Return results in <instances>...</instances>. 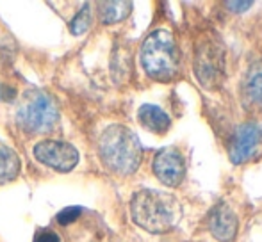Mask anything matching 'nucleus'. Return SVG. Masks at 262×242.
Returning a JSON list of instances; mask_svg holds the SVG:
<instances>
[{
  "label": "nucleus",
  "instance_id": "obj_3",
  "mask_svg": "<svg viewBox=\"0 0 262 242\" xmlns=\"http://www.w3.org/2000/svg\"><path fill=\"white\" fill-rule=\"evenodd\" d=\"M141 64L146 75L162 82L179 73L180 52L171 32L159 29L145 39L141 49Z\"/></svg>",
  "mask_w": 262,
  "mask_h": 242
},
{
  "label": "nucleus",
  "instance_id": "obj_6",
  "mask_svg": "<svg viewBox=\"0 0 262 242\" xmlns=\"http://www.w3.org/2000/svg\"><path fill=\"white\" fill-rule=\"evenodd\" d=\"M34 157L45 166L52 167L59 173H68L79 162V152L70 142L45 139L34 146Z\"/></svg>",
  "mask_w": 262,
  "mask_h": 242
},
{
  "label": "nucleus",
  "instance_id": "obj_5",
  "mask_svg": "<svg viewBox=\"0 0 262 242\" xmlns=\"http://www.w3.org/2000/svg\"><path fill=\"white\" fill-rule=\"evenodd\" d=\"M194 73L205 89H216L225 79V52L220 45L204 41L198 45L194 56Z\"/></svg>",
  "mask_w": 262,
  "mask_h": 242
},
{
  "label": "nucleus",
  "instance_id": "obj_1",
  "mask_svg": "<svg viewBox=\"0 0 262 242\" xmlns=\"http://www.w3.org/2000/svg\"><path fill=\"white\" fill-rule=\"evenodd\" d=\"M130 214L138 226L150 233H166L175 228L182 217V208L171 194L145 189L134 194Z\"/></svg>",
  "mask_w": 262,
  "mask_h": 242
},
{
  "label": "nucleus",
  "instance_id": "obj_12",
  "mask_svg": "<svg viewBox=\"0 0 262 242\" xmlns=\"http://www.w3.org/2000/svg\"><path fill=\"white\" fill-rule=\"evenodd\" d=\"M100 18L105 25H113L125 20L132 11V2H102L100 6Z\"/></svg>",
  "mask_w": 262,
  "mask_h": 242
},
{
  "label": "nucleus",
  "instance_id": "obj_9",
  "mask_svg": "<svg viewBox=\"0 0 262 242\" xmlns=\"http://www.w3.org/2000/svg\"><path fill=\"white\" fill-rule=\"evenodd\" d=\"M209 230L217 240H232L237 233V215L228 205H217L209 215Z\"/></svg>",
  "mask_w": 262,
  "mask_h": 242
},
{
  "label": "nucleus",
  "instance_id": "obj_11",
  "mask_svg": "<svg viewBox=\"0 0 262 242\" xmlns=\"http://www.w3.org/2000/svg\"><path fill=\"white\" fill-rule=\"evenodd\" d=\"M139 123L146 128V130L154 132V134H166L169 130V125H171V119L169 116L162 111L157 105H143L138 112Z\"/></svg>",
  "mask_w": 262,
  "mask_h": 242
},
{
  "label": "nucleus",
  "instance_id": "obj_13",
  "mask_svg": "<svg viewBox=\"0 0 262 242\" xmlns=\"http://www.w3.org/2000/svg\"><path fill=\"white\" fill-rule=\"evenodd\" d=\"M20 173V157L11 148H0V183H7Z\"/></svg>",
  "mask_w": 262,
  "mask_h": 242
},
{
  "label": "nucleus",
  "instance_id": "obj_14",
  "mask_svg": "<svg viewBox=\"0 0 262 242\" xmlns=\"http://www.w3.org/2000/svg\"><path fill=\"white\" fill-rule=\"evenodd\" d=\"M90 27H91V6L90 4H84L82 11H80L72 20V23H70V31H72V34L80 36Z\"/></svg>",
  "mask_w": 262,
  "mask_h": 242
},
{
  "label": "nucleus",
  "instance_id": "obj_16",
  "mask_svg": "<svg viewBox=\"0 0 262 242\" xmlns=\"http://www.w3.org/2000/svg\"><path fill=\"white\" fill-rule=\"evenodd\" d=\"M32 242H61V237L49 228H39Z\"/></svg>",
  "mask_w": 262,
  "mask_h": 242
},
{
  "label": "nucleus",
  "instance_id": "obj_10",
  "mask_svg": "<svg viewBox=\"0 0 262 242\" xmlns=\"http://www.w3.org/2000/svg\"><path fill=\"white\" fill-rule=\"evenodd\" d=\"M243 104L250 111H262V62L250 66L241 86Z\"/></svg>",
  "mask_w": 262,
  "mask_h": 242
},
{
  "label": "nucleus",
  "instance_id": "obj_8",
  "mask_svg": "<svg viewBox=\"0 0 262 242\" xmlns=\"http://www.w3.org/2000/svg\"><path fill=\"white\" fill-rule=\"evenodd\" d=\"M154 173L166 187H177L184 180L186 164L177 150H161L154 159Z\"/></svg>",
  "mask_w": 262,
  "mask_h": 242
},
{
  "label": "nucleus",
  "instance_id": "obj_4",
  "mask_svg": "<svg viewBox=\"0 0 262 242\" xmlns=\"http://www.w3.org/2000/svg\"><path fill=\"white\" fill-rule=\"evenodd\" d=\"M16 123L29 134H47L59 123V107L41 89H27L16 107Z\"/></svg>",
  "mask_w": 262,
  "mask_h": 242
},
{
  "label": "nucleus",
  "instance_id": "obj_18",
  "mask_svg": "<svg viewBox=\"0 0 262 242\" xmlns=\"http://www.w3.org/2000/svg\"><path fill=\"white\" fill-rule=\"evenodd\" d=\"M252 4L253 2H225V6L230 11H234V13H243V11H246L248 7H252Z\"/></svg>",
  "mask_w": 262,
  "mask_h": 242
},
{
  "label": "nucleus",
  "instance_id": "obj_7",
  "mask_svg": "<svg viewBox=\"0 0 262 242\" xmlns=\"http://www.w3.org/2000/svg\"><path fill=\"white\" fill-rule=\"evenodd\" d=\"M262 142V130L257 123L246 121L235 128L232 135L230 146H228V155L234 164H243L250 160L257 153Z\"/></svg>",
  "mask_w": 262,
  "mask_h": 242
},
{
  "label": "nucleus",
  "instance_id": "obj_15",
  "mask_svg": "<svg viewBox=\"0 0 262 242\" xmlns=\"http://www.w3.org/2000/svg\"><path fill=\"white\" fill-rule=\"evenodd\" d=\"M84 212V208L82 207H66V208H62L61 212L57 214V223L59 225L64 228V226H70L72 223H75L77 219L80 217V214Z\"/></svg>",
  "mask_w": 262,
  "mask_h": 242
},
{
  "label": "nucleus",
  "instance_id": "obj_17",
  "mask_svg": "<svg viewBox=\"0 0 262 242\" xmlns=\"http://www.w3.org/2000/svg\"><path fill=\"white\" fill-rule=\"evenodd\" d=\"M16 98V89L7 84H0V100L2 102H11Z\"/></svg>",
  "mask_w": 262,
  "mask_h": 242
},
{
  "label": "nucleus",
  "instance_id": "obj_2",
  "mask_svg": "<svg viewBox=\"0 0 262 242\" xmlns=\"http://www.w3.org/2000/svg\"><path fill=\"white\" fill-rule=\"evenodd\" d=\"M98 155L107 170L116 175H132L143 159L139 139L123 125H111L100 135Z\"/></svg>",
  "mask_w": 262,
  "mask_h": 242
}]
</instances>
